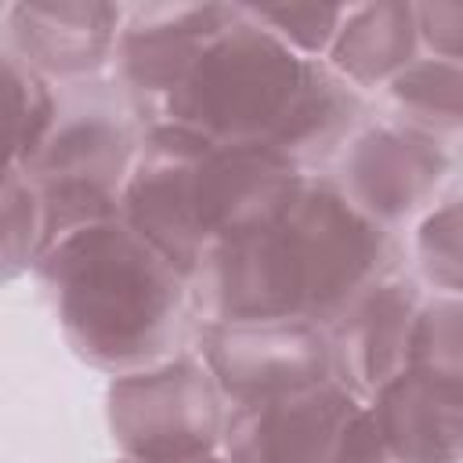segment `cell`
<instances>
[{"label":"cell","mask_w":463,"mask_h":463,"mask_svg":"<svg viewBox=\"0 0 463 463\" xmlns=\"http://www.w3.org/2000/svg\"><path fill=\"white\" fill-rule=\"evenodd\" d=\"M402 268L394 232L365 217L329 174L289 177L192 271V318H304L329 326L369 282Z\"/></svg>","instance_id":"6da1fadb"},{"label":"cell","mask_w":463,"mask_h":463,"mask_svg":"<svg viewBox=\"0 0 463 463\" xmlns=\"http://www.w3.org/2000/svg\"><path fill=\"white\" fill-rule=\"evenodd\" d=\"M156 123L224 145H260L304 174H322L365 123V101L326 58L297 54L250 4H235L166 94Z\"/></svg>","instance_id":"7a4b0ae2"},{"label":"cell","mask_w":463,"mask_h":463,"mask_svg":"<svg viewBox=\"0 0 463 463\" xmlns=\"http://www.w3.org/2000/svg\"><path fill=\"white\" fill-rule=\"evenodd\" d=\"M33 271L72 354L101 373H134L192 347L188 275L123 213L65 232Z\"/></svg>","instance_id":"3957f363"},{"label":"cell","mask_w":463,"mask_h":463,"mask_svg":"<svg viewBox=\"0 0 463 463\" xmlns=\"http://www.w3.org/2000/svg\"><path fill=\"white\" fill-rule=\"evenodd\" d=\"M297 174L304 170L271 148L224 145L174 123H152L119 213L192 282L206 250L253 217Z\"/></svg>","instance_id":"277c9868"},{"label":"cell","mask_w":463,"mask_h":463,"mask_svg":"<svg viewBox=\"0 0 463 463\" xmlns=\"http://www.w3.org/2000/svg\"><path fill=\"white\" fill-rule=\"evenodd\" d=\"M145 116L109 76L58 87V116L29 174L47 213V246L72 228L119 217V199L145 141ZM43 257V253H40Z\"/></svg>","instance_id":"5b68a950"},{"label":"cell","mask_w":463,"mask_h":463,"mask_svg":"<svg viewBox=\"0 0 463 463\" xmlns=\"http://www.w3.org/2000/svg\"><path fill=\"white\" fill-rule=\"evenodd\" d=\"M228 402L195 347L112 376L105 423L119 456L166 463L221 452Z\"/></svg>","instance_id":"8992f818"},{"label":"cell","mask_w":463,"mask_h":463,"mask_svg":"<svg viewBox=\"0 0 463 463\" xmlns=\"http://www.w3.org/2000/svg\"><path fill=\"white\" fill-rule=\"evenodd\" d=\"M452 170L456 163L449 145L376 116L347 137L322 174H329L365 217L398 232L441 203Z\"/></svg>","instance_id":"52a82bcc"},{"label":"cell","mask_w":463,"mask_h":463,"mask_svg":"<svg viewBox=\"0 0 463 463\" xmlns=\"http://www.w3.org/2000/svg\"><path fill=\"white\" fill-rule=\"evenodd\" d=\"M192 347L206 362L228 405L336 376L326 326L304 318L199 322L192 329Z\"/></svg>","instance_id":"ba28073f"},{"label":"cell","mask_w":463,"mask_h":463,"mask_svg":"<svg viewBox=\"0 0 463 463\" xmlns=\"http://www.w3.org/2000/svg\"><path fill=\"white\" fill-rule=\"evenodd\" d=\"M336 376L228 405L221 456L224 463H322L340 427L362 405Z\"/></svg>","instance_id":"9c48e42d"},{"label":"cell","mask_w":463,"mask_h":463,"mask_svg":"<svg viewBox=\"0 0 463 463\" xmlns=\"http://www.w3.org/2000/svg\"><path fill=\"white\" fill-rule=\"evenodd\" d=\"M127 4L105 0H14L0 7L4 51L58 87L101 76L112 65Z\"/></svg>","instance_id":"30bf717a"},{"label":"cell","mask_w":463,"mask_h":463,"mask_svg":"<svg viewBox=\"0 0 463 463\" xmlns=\"http://www.w3.org/2000/svg\"><path fill=\"white\" fill-rule=\"evenodd\" d=\"M235 4H130L116 54L112 80L130 94L145 123H156L159 105L181 83L206 40L232 18Z\"/></svg>","instance_id":"8fae6325"},{"label":"cell","mask_w":463,"mask_h":463,"mask_svg":"<svg viewBox=\"0 0 463 463\" xmlns=\"http://www.w3.org/2000/svg\"><path fill=\"white\" fill-rule=\"evenodd\" d=\"M423 300L427 297L405 264L369 282L326 326L336 380L358 398H373L391 376H398L409 365Z\"/></svg>","instance_id":"7c38bea8"},{"label":"cell","mask_w":463,"mask_h":463,"mask_svg":"<svg viewBox=\"0 0 463 463\" xmlns=\"http://www.w3.org/2000/svg\"><path fill=\"white\" fill-rule=\"evenodd\" d=\"M365 412L380 441L402 463H463V383L405 365L391 376Z\"/></svg>","instance_id":"4fadbf2b"},{"label":"cell","mask_w":463,"mask_h":463,"mask_svg":"<svg viewBox=\"0 0 463 463\" xmlns=\"http://www.w3.org/2000/svg\"><path fill=\"white\" fill-rule=\"evenodd\" d=\"M423 54L416 4L380 0V4H347V14L336 29V40L326 54L354 90H383Z\"/></svg>","instance_id":"5bb4252c"},{"label":"cell","mask_w":463,"mask_h":463,"mask_svg":"<svg viewBox=\"0 0 463 463\" xmlns=\"http://www.w3.org/2000/svg\"><path fill=\"white\" fill-rule=\"evenodd\" d=\"M383 116L441 145L463 137V65L420 54L383 90Z\"/></svg>","instance_id":"9a60e30c"},{"label":"cell","mask_w":463,"mask_h":463,"mask_svg":"<svg viewBox=\"0 0 463 463\" xmlns=\"http://www.w3.org/2000/svg\"><path fill=\"white\" fill-rule=\"evenodd\" d=\"M4 105H7V166H29L58 116V83L4 51Z\"/></svg>","instance_id":"2e32d148"},{"label":"cell","mask_w":463,"mask_h":463,"mask_svg":"<svg viewBox=\"0 0 463 463\" xmlns=\"http://www.w3.org/2000/svg\"><path fill=\"white\" fill-rule=\"evenodd\" d=\"M412 257L423 282L434 286L438 297L463 300V195L441 199L430 213L416 221Z\"/></svg>","instance_id":"e0dca14e"},{"label":"cell","mask_w":463,"mask_h":463,"mask_svg":"<svg viewBox=\"0 0 463 463\" xmlns=\"http://www.w3.org/2000/svg\"><path fill=\"white\" fill-rule=\"evenodd\" d=\"M4 279H18L22 271H33L40 253L47 250V213L36 184L25 170L4 166Z\"/></svg>","instance_id":"ac0fdd59"},{"label":"cell","mask_w":463,"mask_h":463,"mask_svg":"<svg viewBox=\"0 0 463 463\" xmlns=\"http://www.w3.org/2000/svg\"><path fill=\"white\" fill-rule=\"evenodd\" d=\"M409 365L441 373L463 383V300L459 297H430L420 307Z\"/></svg>","instance_id":"d6986e66"},{"label":"cell","mask_w":463,"mask_h":463,"mask_svg":"<svg viewBox=\"0 0 463 463\" xmlns=\"http://www.w3.org/2000/svg\"><path fill=\"white\" fill-rule=\"evenodd\" d=\"M250 11L297 54L326 58L347 14V4H275V7H250Z\"/></svg>","instance_id":"ffe728a7"},{"label":"cell","mask_w":463,"mask_h":463,"mask_svg":"<svg viewBox=\"0 0 463 463\" xmlns=\"http://www.w3.org/2000/svg\"><path fill=\"white\" fill-rule=\"evenodd\" d=\"M416 18H420L423 54L463 65V0L416 4Z\"/></svg>","instance_id":"44dd1931"},{"label":"cell","mask_w":463,"mask_h":463,"mask_svg":"<svg viewBox=\"0 0 463 463\" xmlns=\"http://www.w3.org/2000/svg\"><path fill=\"white\" fill-rule=\"evenodd\" d=\"M322 463H402V459L380 441V434L365 412V402H362L351 412V420L340 427V434L333 438Z\"/></svg>","instance_id":"7402d4cb"},{"label":"cell","mask_w":463,"mask_h":463,"mask_svg":"<svg viewBox=\"0 0 463 463\" xmlns=\"http://www.w3.org/2000/svg\"><path fill=\"white\" fill-rule=\"evenodd\" d=\"M112 463H145V459H127V456H116ZM166 463H224L221 452H210V456H192V459H166Z\"/></svg>","instance_id":"603a6c76"}]
</instances>
